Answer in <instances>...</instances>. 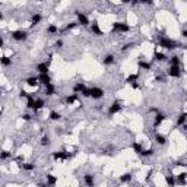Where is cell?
Here are the masks:
<instances>
[{"instance_id": "6da1fadb", "label": "cell", "mask_w": 187, "mask_h": 187, "mask_svg": "<svg viewBox=\"0 0 187 187\" xmlns=\"http://www.w3.org/2000/svg\"><path fill=\"white\" fill-rule=\"evenodd\" d=\"M177 45H178L177 41L170 40V38H167V37H164V35L159 37V47H162L165 50H174V48H177Z\"/></svg>"}, {"instance_id": "7a4b0ae2", "label": "cell", "mask_w": 187, "mask_h": 187, "mask_svg": "<svg viewBox=\"0 0 187 187\" xmlns=\"http://www.w3.org/2000/svg\"><path fill=\"white\" fill-rule=\"evenodd\" d=\"M130 25L126 22H114L113 23V32H121V34H127L130 32Z\"/></svg>"}, {"instance_id": "3957f363", "label": "cell", "mask_w": 187, "mask_h": 187, "mask_svg": "<svg viewBox=\"0 0 187 187\" xmlns=\"http://www.w3.org/2000/svg\"><path fill=\"white\" fill-rule=\"evenodd\" d=\"M10 37L15 41H25V40L28 38V32L23 31V29H16V31H12Z\"/></svg>"}, {"instance_id": "277c9868", "label": "cell", "mask_w": 187, "mask_h": 187, "mask_svg": "<svg viewBox=\"0 0 187 187\" xmlns=\"http://www.w3.org/2000/svg\"><path fill=\"white\" fill-rule=\"evenodd\" d=\"M120 111H121V101L116 99V101H113V104L108 107V114L110 116H114V114L120 113Z\"/></svg>"}, {"instance_id": "5b68a950", "label": "cell", "mask_w": 187, "mask_h": 187, "mask_svg": "<svg viewBox=\"0 0 187 187\" xmlns=\"http://www.w3.org/2000/svg\"><path fill=\"white\" fill-rule=\"evenodd\" d=\"M73 154H69L66 151H59V152H53V159L54 161H63V159H69L72 158Z\"/></svg>"}, {"instance_id": "8992f818", "label": "cell", "mask_w": 187, "mask_h": 187, "mask_svg": "<svg viewBox=\"0 0 187 187\" xmlns=\"http://www.w3.org/2000/svg\"><path fill=\"white\" fill-rule=\"evenodd\" d=\"M167 75H168V76H171V78L178 79V78L181 76V69H180V66H170V69L167 70Z\"/></svg>"}, {"instance_id": "52a82bcc", "label": "cell", "mask_w": 187, "mask_h": 187, "mask_svg": "<svg viewBox=\"0 0 187 187\" xmlns=\"http://www.w3.org/2000/svg\"><path fill=\"white\" fill-rule=\"evenodd\" d=\"M75 15L78 16V23L79 25H82V27H88V25H89V19H88V16H86L85 13H81L79 10H76V12H75Z\"/></svg>"}, {"instance_id": "ba28073f", "label": "cell", "mask_w": 187, "mask_h": 187, "mask_svg": "<svg viewBox=\"0 0 187 187\" xmlns=\"http://www.w3.org/2000/svg\"><path fill=\"white\" fill-rule=\"evenodd\" d=\"M104 89H101V88H98V86H94V88H91V98H94V99H101L102 96H104Z\"/></svg>"}, {"instance_id": "9c48e42d", "label": "cell", "mask_w": 187, "mask_h": 187, "mask_svg": "<svg viewBox=\"0 0 187 187\" xmlns=\"http://www.w3.org/2000/svg\"><path fill=\"white\" fill-rule=\"evenodd\" d=\"M38 81H40V85H50L51 83V78H50V75L48 73H43V75H38Z\"/></svg>"}, {"instance_id": "30bf717a", "label": "cell", "mask_w": 187, "mask_h": 187, "mask_svg": "<svg viewBox=\"0 0 187 187\" xmlns=\"http://www.w3.org/2000/svg\"><path fill=\"white\" fill-rule=\"evenodd\" d=\"M165 120H167V116H165V114H162V113L156 114V116H155V120H154V127H159Z\"/></svg>"}, {"instance_id": "8fae6325", "label": "cell", "mask_w": 187, "mask_h": 187, "mask_svg": "<svg viewBox=\"0 0 187 187\" xmlns=\"http://www.w3.org/2000/svg\"><path fill=\"white\" fill-rule=\"evenodd\" d=\"M176 183L178 186H186L187 184V172H180L178 176H176Z\"/></svg>"}, {"instance_id": "7c38bea8", "label": "cell", "mask_w": 187, "mask_h": 187, "mask_svg": "<svg viewBox=\"0 0 187 187\" xmlns=\"http://www.w3.org/2000/svg\"><path fill=\"white\" fill-rule=\"evenodd\" d=\"M48 67H50V61H47V63H38L37 65V72H38L40 75L48 73Z\"/></svg>"}, {"instance_id": "4fadbf2b", "label": "cell", "mask_w": 187, "mask_h": 187, "mask_svg": "<svg viewBox=\"0 0 187 187\" xmlns=\"http://www.w3.org/2000/svg\"><path fill=\"white\" fill-rule=\"evenodd\" d=\"M83 181H85V184H86V187H94V184H95V180H94V176L92 174H85L83 176Z\"/></svg>"}, {"instance_id": "5bb4252c", "label": "cell", "mask_w": 187, "mask_h": 187, "mask_svg": "<svg viewBox=\"0 0 187 187\" xmlns=\"http://www.w3.org/2000/svg\"><path fill=\"white\" fill-rule=\"evenodd\" d=\"M25 82H27V85H28V86H32V88H37V86L40 85L38 76H31V78H28Z\"/></svg>"}, {"instance_id": "9a60e30c", "label": "cell", "mask_w": 187, "mask_h": 187, "mask_svg": "<svg viewBox=\"0 0 187 187\" xmlns=\"http://www.w3.org/2000/svg\"><path fill=\"white\" fill-rule=\"evenodd\" d=\"M165 181H167V184H168V187H176V176H174V174H167L165 176Z\"/></svg>"}, {"instance_id": "2e32d148", "label": "cell", "mask_w": 187, "mask_h": 187, "mask_svg": "<svg viewBox=\"0 0 187 187\" xmlns=\"http://www.w3.org/2000/svg\"><path fill=\"white\" fill-rule=\"evenodd\" d=\"M44 94H45L47 96H53V95L56 94V86H54L53 83L47 85V86H45V89H44Z\"/></svg>"}, {"instance_id": "e0dca14e", "label": "cell", "mask_w": 187, "mask_h": 187, "mask_svg": "<svg viewBox=\"0 0 187 187\" xmlns=\"http://www.w3.org/2000/svg\"><path fill=\"white\" fill-rule=\"evenodd\" d=\"M138 79H139V73H130L129 76L124 79V82L132 85V83H134V82H138Z\"/></svg>"}, {"instance_id": "ac0fdd59", "label": "cell", "mask_w": 187, "mask_h": 187, "mask_svg": "<svg viewBox=\"0 0 187 187\" xmlns=\"http://www.w3.org/2000/svg\"><path fill=\"white\" fill-rule=\"evenodd\" d=\"M45 180H47V184H48L50 187L56 186V183H57V177L53 176V174H47V176H45Z\"/></svg>"}, {"instance_id": "d6986e66", "label": "cell", "mask_w": 187, "mask_h": 187, "mask_svg": "<svg viewBox=\"0 0 187 187\" xmlns=\"http://www.w3.org/2000/svg\"><path fill=\"white\" fill-rule=\"evenodd\" d=\"M138 66H139L142 70H151V69H152V65L148 63V61H145V60H142V59L138 61Z\"/></svg>"}, {"instance_id": "ffe728a7", "label": "cell", "mask_w": 187, "mask_h": 187, "mask_svg": "<svg viewBox=\"0 0 187 187\" xmlns=\"http://www.w3.org/2000/svg\"><path fill=\"white\" fill-rule=\"evenodd\" d=\"M91 31L95 34V35H102V31L99 29V25H98V21H94L92 25H91Z\"/></svg>"}, {"instance_id": "44dd1931", "label": "cell", "mask_w": 187, "mask_h": 187, "mask_svg": "<svg viewBox=\"0 0 187 187\" xmlns=\"http://www.w3.org/2000/svg\"><path fill=\"white\" fill-rule=\"evenodd\" d=\"M155 142H156L158 145H165V143H167V136L161 134V133L155 134Z\"/></svg>"}, {"instance_id": "7402d4cb", "label": "cell", "mask_w": 187, "mask_h": 187, "mask_svg": "<svg viewBox=\"0 0 187 187\" xmlns=\"http://www.w3.org/2000/svg\"><path fill=\"white\" fill-rule=\"evenodd\" d=\"M132 148H133V151H134L136 154H138V155H140V154L143 152V145H142V143H139V142H133Z\"/></svg>"}, {"instance_id": "603a6c76", "label": "cell", "mask_w": 187, "mask_h": 187, "mask_svg": "<svg viewBox=\"0 0 187 187\" xmlns=\"http://www.w3.org/2000/svg\"><path fill=\"white\" fill-rule=\"evenodd\" d=\"M45 107V102H44V99H41V98H38V99H35V107H34V111L37 113L38 110H41V108H44Z\"/></svg>"}, {"instance_id": "cb8c5ba5", "label": "cell", "mask_w": 187, "mask_h": 187, "mask_svg": "<svg viewBox=\"0 0 187 187\" xmlns=\"http://www.w3.org/2000/svg\"><path fill=\"white\" fill-rule=\"evenodd\" d=\"M41 21H43V16H41L40 13H35V15H32V18H31V25H32V27H35V25H38Z\"/></svg>"}, {"instance_id": "d4e9b609", "label": "cell", "mask_w": 187, "mask_h": 187, "mask_svg": "<svg viewBox=\"0 0 187 187\" xmlns=\"http://www.w3.org/2000/svg\"><path fill=\"white\" fill-rule=\"evenodd\" d=\"M102 63L105 65V66H111L114 63V56L113 54H107L105 57H104V60H102Z\"/></svg>"}, {"instance_id": "484cf974", "label": "cell", "mask_w": 187, "mask_h": 187, "mask_svg": "<svg viewBox=\"0 0 187 187\" xmlns=\"http://www.w3.org/2000/svg\"><path fill=\"white\" fill-rule=\"evenodd\" d=\"M186 123H187V113H181L177 118V124L178 126H184Z\"/></svg>"}, {"instance_id": "4316f807", "label": "cell", "mask_w": 187, "mask_h": 187, "mask_svg": "<svg viewBox=\"0 0 187 187\" xmlns=\"http://www.w3.org/2000/svg\"><path fill=\"white\" fill-rule=\"evenodd\" d=\"M121 183H130L132 181V172H124L123 176H120Z\"/></svg>"}, {"instance_id": "83f0119b", "label": "cell", "mask_w": 187, "mask_h": 187, "mask_svg": "<svg viewBox=\"0 0 187 187\" xmlns=\"http://www.w3.org/2000/svg\"><path fill=\"white\" fill-rule=\"evenodd\" d=\"M50 120H53V121H59L60 118H61V114L60 113H57V111H50Z\"/></svg>"}, {"instance_id": "f1b7e54d", "label": "cell", "mask_w": 187, "mask_h": 187, "mask_svg": "<svg viewBox=\"0 0 187 187\" xmlns=\"http://www.w3.org/2000/svg\"><path fill=\"white\" fill-rule=\"evenodd\" d=\"M76 99H78V95L76 94H72V95H67L66 96V104L72 105L73 102H76Z\"/></svg>"}, {"instance_id": "f546056e", "label": "cell", "mask_w": 187, "mask_h": 187, "mask_svg": "<svg viewBox=\"0 0 187 187\" xmlns=\"http://www.w3.org/2000/svg\"><path fill=\"white\" fill-rule=\"evenodd\" d=\"M47 32L48 34H57L59 32V27H57V25H54V23H51V25H48V27H47Z\"/></svg>"}, {"instance_id": "4dcf8cb0", "label": "cell", "mask_w": 187, "mask_h": 187, "mask_svg": "<svg viewBox=\"0 0 187 187\" xmlns=\"http://www.w3.org/2000/svg\"><path fill=\"white\" fill-rule=\"evenodd\" d=\"M21 168L25 171H32V170H35V165L31 162H23V164H21Z\"/></svg>"}, {"instance_id": "1f68e13d", "label": "cell", "mask_w": 187, "mask_h": 187, "mask_svg": "<svg viewBox=\"0 0 187 187\" xmlns=\"http://www.w3.org/2000/svg\"><path fill=\"white\" fill-rule=\"evenodd\" d=\"M0 61H2V66H3V67H7V66L12 65V59H9V57H6V56H2Z\"/></svg>"}, {"instance_id": "d6a6232c", "label": "cell", "mask_w": 187, "mask_h": 187, "mask_svg": "<svg viewBox=\"0 0 187 187\" xmlns=\"http://www.w3.org/2000/svg\"><path fill=\"white\" fill-rule=\"evenodd\" d=\"M27 99H28V102H27V108H31V110H34V107H35V98H34L32 95H29Z\"/></svg>"}, {"instance_id": "836d02e7", "label": "cell", "mask_w": 187, "mask_h": 187, "mask_svg": "<svg viewBox=\"0 0 187 187\" xmlns=\"http://www.w3.org/2000/svg\"><path fill=\"white\" fill-rule=\"evenodd\" d=\"M155 154V149L154 148H149V149H143V152L140 154V156H151V155H154Z\"/></svg>"}, {"instance_id": "e575fe53", "label": "cell", "mask_w": 187, "mask_h": 187, "mask_svg": "<svg viewBox=\"0 0 187 187\" xmlns=\"http://www.w3.org/2000/svg\"><path fill=\"white\" fill-rule=\"evenodd\" d=\"M86 88V86H85V83H82V82H78L76 85H75V88H73V91L75 92H81L82 94V91Z\"/></svg>"}, {"instance_id": "d590c367", "label": "cell", "mask_w": 187, "mask_h": 187, "mask_svg": "<svg viewBox=\"0 0 187 187\" xmlns=\"http://www.w3.org/2000/svg\"><path fill=\"white\" fill-rule=\"evenodd\" d=\"M170 63H171V66H180V57L178 56H172L170 59Z\"/></svg>"}, {"instance_id": "8d00e7d4", "label": "cell", "mask_w": 187, "mask_h": 187, "mask_svg": "<svg viewBox=\"0 0 187 187\" xmlns=\"http://www.w3.org/2000/svg\"><path fill=\"white\" fill-rule=\"evenodd\" d=\"M155 59H156L158 61H167V60H168V57H167L164 53H155Z\"/></svg>"}, {"instance_id": "74e56055", "label": "cell", "mask_w": 187, "mask_h": 187, "mask_svg": "<svg viewBox=\"0 0 187 187\" xmlns=\"http://www.w3.org/2000/svg\"><path fill=\"white\" fill-rule=\"evenodd\" d=\"M50 143H51V142H50L48 136H43V138H41V145L43 146H50Z\"/></svg>"}, {"instance_id": "f35d334b", "label": "cell", "mask_w": 187, "mask_h": 187, "mask_svg": "<svg viewBox=\"0 0 187 187\" xmlns=\"http://www.w3.org/2000/svg\"><path fill=\"white\" fill-rule=\"evenodd\" d=\"M10 156H12V154L7 152V151H2V154H0V159H2V161H5V159H7Z\"/></svg>"}, {"instance_id": "ab89813d", "label": "cell", "mask_w": 187, "mask_h": 187, "mask_svg": "<svg viewBox=\"0 0 187 187\" xmlns=\"http://www.w3.org/2000/svg\"><path fill=\"white\" fill-rule=\"evenodd\" d=\"M78 22H70V23H67L66 25V31H72V29H75V28H76L78 27Z\"/></svg>"}, {"instance_id": "60d3db41", "label": "cell", "mask_w": 187, "mask_h": 187, "mask_svg": "<svg viewBox=\"0 0 187 187\" xmlns=\"http://www.w3.org/2000/svg\"><path fill=\"white\" fill-rule=\"evenodd\" d=\"M134 47V43H127V44H124L123 47H121V51H127V50H130V48H133Z\"/></svg>"}, {"instance_id": "b9f144b4", "label": "cell", "mask_w": 187, "mask_h": 187, "mask_svg": "<svg viewBox=\"0 0 187 187\" xmlns=\"http://www.w3.org/2000/svg\"><path fill=\"white\" fill-rule=\"evenodd\" d=\"M19 96H21V98H28V96H29V94H28L27 91H23V89H22V91L19 92Z\"/></svg>"}, {"instance_id": "7bdbcfd3", "label": "cell", "mask_w": 187, "mask_h": 187, "mask_svg": "<svg viewBox=\"0 0 187 187\" xmlns=\"http://www.w3.org/2000/svg\"><path fill=\"white\" fill-rule=\"evenodd\" d=\"M149 113H154V114H159V111H158V108H156V107H151V108H149Z\"/></svg>"}, {"instance_id": "ee69618b", "label": "cell", "mask_w": 187, "mask_h": 187, "mask_svg": "<svg viewBox=\"0 0 187 187\" xmlns=\"http://www.w3.org/2000/svg\"><path fill=\"white\" fill-rule=\"evenodd\" d=\"M56 47H57V48L63 47V40H57V41H56Z\"/></svg>"}, {"instance_id": "f6af8a7d", "label": "cell", "mask_w": 187, "mask_h": 187, "mask_svg": "<svg viewBox=\"0 0 187 187\" xmlns=\"http://www.w3.org/2000/svg\"><path fill=\"white\" fill-rule=\"evenodd\" d=\"M22 120L29 121V120H31V116H29V114H22Z\"/></svg>"}, {"instance_id": "bcb514c9", "label": "cell", "mask_w": 187, "mask_h": 187, "mask_svg": "<svg viewBox=\"0 0 187 187\" xmlns=\"http://www.w3.org/2000/svg\"><path fill=\"white\" fill-rule=\"evenodd\" d=\"M132 86H133V89H139V88H140V85H139L138 82H134V83H132Z\"/></svg>"}, {"instance_id": "7dc6e473", "label": "cell", "mask_w": 187, "mask_h": 187, "mask_svg": "<svg viewBox=\"0 0 187 187\" xmlns=\"http://www.w3.org/2000/svg\"><path fill=\"white\" fill-rule=\"evenodd\" d=\"M181 37H183V38H187V29H183V31H181Z\"/></svg>"}, {"instance_id": "c3c4849f", "label": "cell", "mask_w": 187, "mask_h": 187, "mask_svg": "<svg viewBox=\"0 0 187 187\" xmlns=\"http://www.w3.org/2000/svg\"><path fill=\"white\" fill-rule=\"evenodd\" d=\"M38 187H50V186H48V184H40Z\"/></svg>"}, {"instance_id": "681fc988", "label": "cell", "mask_w": 187, "mask_h": 187, "mask_svg": "<svg viewBox=\"0 0 187 187\" xmlns=\"http://www.w3.org/2000/svg\"><path fill=\"white\" fill-rule=\"evenodd\" d=\"M183 48H184V50H187V44H184V45H183Z\"/></svg>"}]
</instances>
